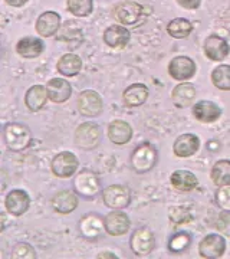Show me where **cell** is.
<instances>
[{
	"label": "cell",
	"instance_id": "1",
	"mask_svg": "<svg viewBox=\"0 0 230 259\" xmlns=\"http://www.w3.org/2000/svg\"><path fill=\"white\" fill-rule=\"evenodd\" d=\"M5 141L12 151H23L32 143V133L23 124L10 122L5 127Z\"/></svg>",
	"mask_w": 230,
	"mask_h": 259
},
{
	"label": "cell",
	"instance_id": "2",
	"mask_svg": "<svg viewBox=\"0 0 230 259\" xmlns=\"http://www.w3.org/2000/svg\"><path fill=\"white\" fill-rule=\"evenodd\" d=\"M157 160H158V153L156 147L150 143H144L134 150L131 156V166L137 173L144 175L154 168Z\"/></svg>",
	"mask_w": 230,
	"mask_h": 259
},
{
	"label": "cell",
	"instance_id": "3",
	"mask_svg": "<svg viewBox=\"0 0 230 259\" xmlns=\"http://www.w3.org/2000/svg\"><path fill=\"white\" fill-rule=\"evenodd\" d=\"M102 200L107 207L112 210H120L127 207L131 202V190L128 186L111 185L104 189Z\"/></svg>",
	"mask_w": 230,
	"mask_h": 259
},
{
	"label": "cell",
	"instance_id": "4",
	"mask_svg": "<svg viewBox=\"0 0 230 259\" xmlns=\"http://www.w3.org/2000/svg\"><path fill=\"white\" fill-rule=\"evenodd\" d=\"M101 130L95 122H82L75 131V144L82 150H94L100 144Z\"/></svg>",
	"mask_w": 230,
	"mask_h": 259
},
{
	"label": "cell",
	"instance_id": "5",
	"mask_svg": "<svg viewBox=\"0 0 230 259\" xmlns=\"http://www.w3.org/2000/svg\"><path fill=\"white\" fill-rule=\"evenodd\" d=\"M78 167H79L78 157L71 151L58 153L52 160V163H51L52 173L56 177H61V179H68V177L74 176V173H76Z\"/></svg>",
	"mask_w": 230,
	"mask_h": 259
},
{
	"label": "cell",
	"instance_id": "6",
	"mask_svg": "<svg viewBox=\"0 0 230 259\" xmlns=\"http://www.w3.org/2000/svg\"><path fill=\"white\" fill-rule=\"evenodd\" d=\"M78 110L83 117H100L104 111V102L101 95L92 90H86L78 97Z\"/></svg>",
	"mask_w": 230,
	"mask_h": 259
},
{
	"label": "cell",
	"instance_id": "7",
	"mask_svg": "<svg viewBox=\"0 0 230 259\" xmlns=\"http://www.w3.org/2000/svg\"><path fill=\"white\" fill-rule=\"evenodd\" d=\"M196 71V62L189 56H175L168 64V74L175 81H187L193 78Z\"/></svg>",
	"mask_w": 230,
	"mask_h": 259
},
{
	"label": "cell",
	"instance_id": "8",
	"mask_svg": "<svg viewBox=\"0 0 230 259\" xmlns=\"http://www.w3.org/2000/svg\"><path fill=\"white\" fill-rule=\"evenodd\" d=\"M129 245L137 256H147L156 246V238L150 229L141 228L132 233V236L129 239Z\"/></svg>",
	"mask_w": 230,
	"mask_h": 259
},
{
	"label": "cell",
	"instance_id": "9",
	"mask_svg": "<svg viewBox=\"0 0 230 259\" xmlns=\"http://www.w3.org/2000/svg\"><path fill=\"white\" fill-rule=\"evenodd\" d=\"M224 250H226V241L217 233H210L204 236L199 245V253L204 259L221 258Z\"/></svg>",
	"mask_w": 230,
	"mask_h": 259
},
{
	"label": "cell",
	"instance_id": "10",
	"mask_svg": "<svg viewBox=\"0 0 230 259\" xmlns=\"http://www.w3.org/2000/svg\"><path fill=\"white\" fill-rule=\"evenodd\" d=\"M74 187L75 192L83 197H94L100 193L101 183L95 173H92L89 170H83L75 177Z\"/></svg>",
	"mask_w": 230,
	"mask_h": 259
},
{
	"label": "cell",
	"instance_id": "11",
	"mask_svg": "<svg viewBox=\"0 0 230 259\" xmlns=\"http://www.w3.org/2000/svg\"><path fill=\"white\" fill-rule=\"evenodd\" d=\"M144 13V8L137 2H122L115 6L114 16L122 25H135Z\"/></svg>",
	"mask_w": 230,
	"mask_h": 259
},
{
	"label": "cell",
	"instance_id": "12",
	"mask_svg": "<svg viewBox=\"0 0 230 259\" xmlns=\"http://www.w3.org/2000/svg\"><path fill=\"white\" fill-rule=\"evenodd\" d=\"M5 206L12 216H22L23 213L28 212L29 206H30V197L25 190L15 189L6 196Z\"/></svg>",
	"mask_w": 230,
	"mask_h": 259
},
{
	"label": "cell",
	"instance_id": "13",
	"mask_svg": "<svg viewBox=\"0 0 230 259\" xmlns=\"http://www.w3.org/2000/svg\"><path fill=\"white\" fill-rule=\"evenodd\" d=\"M204 54L212 61H223L230 54L229 44L219 35H210L204 40Z\"/></svg>",
	"mask_w": 230,
	"mask_h": 259
},
{
	"label": "cell",
	"instance_id": "14",
	"mask_svg": "<svg viewBox=\"0 0 230 259\" xmlns=\"http://www.w3.org/2000/svg\"><path fill=\"white\" fill-rule=\"evenodd\" d=\"M104 222H105V232L111 236H122L129 231V226H131L128 216L118 210L108 213Z\"/></svg>",
	"mask_w": 230,
	"mask_h": 259
},
{
	"label": "cell",
	"instance_id": "15",
	"mask_svg": "<svg viewBox=\"0 0 230 259\" xmlns=\"http://www.w3.org/2000/svg\"><path fill=\"white\" fill-rule=\"evenodd\" d=\"M49 100L55 104H64L72 95V87L64 78H52L46 83Z\"/></svg>",
	"mask_w": 230,
	"mask_h": 259
},
{
	"label": "cell",
	"instance_id": "16",
	"mask_svg": "<svg viewBox=\"0 0 230 259\" xmlns=\"http://www.w3.org/2000/svg\"><path fill=\"white\" fill-rule=\"evenodd\" d=\"M200 148V140L194 134H181L174 141L173 151L177 157H192Z\"/></svg>",
	"mask_w": 230,
	"mask_h": 259
},
{
	"label": "cell",
	"instance_id": "17",
	"mask_svg": "<svg viewBox=\"0 0 230 259\" xmlns=\"http://www.w3.org/2000/svg\"><path fill=\"white\" fill-rule=\"evenodd\" d=\"M193 115L196 120L204 124L216 122L221 117V110L217 104L212 101H199L194 104Z\"/></svg>",
	"mask_w": 230,
	"mask_h": 259
},
{
	"label": "cell",
	"instance_id": "18",
	"mask_svg": "<svg viewBox=\"0 0 230 259\" xmlns=\"http://www.w3.org/2000/svg\"><path fill=\"white\" fill-rule=\"evenodd\" d=\"M61 28V16L56 12H45L36 20V30L40 36L51 37Z\"/></svg>",
	"mask_w": 230,
	"mask_h": 259
},
{
	"label": "cell",
	"instance_id": "19",
	"mask_svg": "<svg viewBox=\"0 0 230 259\" xmlns=\"http://www.w3.org/2000/svg\"><path fill=\"white\" fill-rule=\"evenodd\" d=\"M196 87L190 82L178 83L171 93V100L174 102L177 108H186L189 105H192L196 100Z\"/></svg>",
	"mask_w": 230,
	"mask_h": 259
},
{
	"label": "cell",
	"instance_id": "20",
	"mask_svg": "<svg viewBox=\"0 0 230 259\" xmlns=\"http://www.w3.org/2000/svg\"><path fill=\"white\" fill-rule=\"evenodd\" d=\"M52 207L55 212L61 213V214L72 213L78 207V197L71 190H61L54 196Z\"/></svg>",
	"mask_w": 230,
	"mask_h": 259
},
{
	"label": "cell",
	"instance_id": "21",
	"mask_svg": "<svg viewBox=\"0 0 230 259\" xmlns=\"http://www.w3.org/2000/svg\"><path fill=\"white\" fill-rule=\"evenodd\" d=\"M132 137V128L128 122L122 120H115L108 125V139L111 143L117 146H124L127 144Z\"/></svg>",
	"mask_w": 230,
	"mask_h": 259
},
{
	"label": "cell",
	"instance_id": "22",
	"mask_svg": "<svg viewBox=\"0 0 230 259\" xmlns=\"http://www.w3.org/2000/svg\"><path fill=\"white\" fill-rule=\"evenodd\" d=\"M104 42L110 48H120L127 47L129 42V32L128 29L121 26V25H112L110 28L105 29L104 32Z\"/></svg>",
	"mask_w": 230,
	"mask_h": 259
},
{
	"label": "cell",
	"instance_id": "23",
	"mask_svg": "<svg viewBox=\"0 0 230 259\" xmlns=\"http://www.w3.org/2000/svg\"><path fill=\"white\" fill-rule=\"evenodd\" d=\"M79 229L85 238L94 239V238H98L102 232L105 231V222L101 216L91 213V214L83 216L82 221L79 223Z\"/></svg>",
	"mask_w": 230,
	"mask_h": 259
},
{
	"label": "cell",
	"instance_id": "24",
	"mask_svg": "<svg viewBox=\"0 0 230 259\" xmlns=\"http://www.w3.org/2000/svg\"><path fill=\"white\" fill-rule=\"evenodd\" d=\"M170 182L171 186L178 192H192L199 186L197 177L189 170H175L170 177Z\"/></svg>",
	"mask_w": 230,
	"mask_h": 259
},
{
	"label": "cell",
	"instance_id": "25",
	"mask_svg": "<svg viewBox=\"0 0 230 259\" xmlns=\"http://www.w3.org/2000/svg\"><path fill=\"white\" fill-rule=\"evenodd\" d=\"M16 52L22 58L26 59H35L43 52V42L37 37H23L20 39L16 45Z\"/></svg>",
	"mask_w": 230,
	"mask_h": 259
},
{
	"label": "cell",
	"instance_id": "26",
	"mask_svg": "<svg viewBox=\"0 0 230 259\" xmlns=\"http://www.w3.org/2000/svg\"><path fill=\"white\" fill-rule=\"evenodd\" d=\"M49 95L48 90L43 85H33L28 90V93L25 95V104L30 111H39L43 108V105L48 101Z\"/></svg>",
	"mask_w": 230,
	"mask_h": 259
},
{
	"label": "cell",
	"instance_id": "27",
	"mask_svg": "<svg viewBox=\"0 0 230 259\" xmlns=\"http://www.w3.org/2000/svg\"><path fill=\"white\" fill-rule=\"evenodd\" d=\"M148 98V88L144 83H132L122 94V100L127 107H140Z\"/></svg>",
	"mask_w": 230,
	"mask_h": 259
},
{
	"label": "cell",
	"instance_id": "28",
	"mask_svg": "<svg viewBox=\"0 0 230 259\" xmlns=\"http://www.w3.org/2000/svg\"><path fill=\"white\" fill-rule=\"evenodd\" d=\"M58 71L65 76H75L81 72L82 69V61L81 58L75 54H65L56 65Z\"/></svg>",
	"mask_w": 230,
	"mask_h": 259
},
{
	"label": "cell",
	"instance_id": "29",
	"mask_svg": "<svg viewBox=\"0 0 230 259\" xmlns=\"http://www.w3.org/2000/svg\"><path fill=\"white\" fill-rule=\"evenodd\" d=\"M213 183L216 186H229L230 185V160H219L214 163L210 171Z\"/></svg>",
	"mask_w": 230,
	"mask_h": 259
},
{
	"label": "cell",
	"instance_id": "30",
	"mask_svg": "<svg viewBox=\"0 0 230 259\" xmlns=\"http://www.w3.org/2000/svg\"><path fill=\"white\" fill-rule=\"evenodd\" d=\"M193 30V25L190 20L184 18H177L173 19L168 26H167V32L170 36L175 37V39H184L187 37Z\"/></svg>",
	"mask_w": 230,
	"mask_h": 259
},
{
	"label": "cell",
	"instance_id": "31",
	"mask_svg": "<svg viewBox=\"0 0 230 259\" xmlns=\"http://www.w3.org/2000/svg\"><path fill=\"white\" fill-rule=\"evenodd\" d=\"M212 82L221 91H230V65H219L212 72Z\"/></svg>",
	"mask_w": 230,
	"mask_h": 259
},
{
	"label": "cell",
	"instance_id": "32",
	"mask_svg": "<svg viewBox=\"0 0 230 259\" xmlns=\"http://www.w3.org/2000/svg\"><path fill=\"white\" fill-rule=\"evenodd\" d=\"M68 10L78 18H85L91 15L94 9V2L92 0H68L66 3Z\"/></svg>",
	"mask_w": 230,
	"mask_h": 259
},
{
	"label": "cell",
	"instance_id": "33",
	"mask_svg": "<svg viewBox=\"0 0 230 259\" xmlns=\"http://www.w3.org/2000/svg\"><path fill=\"white\" fill-rule=\"evenodd\" d=\"M190 242H192V238L187 232H178L168 242V249L173 253H180L190 246Z\"/></svg>",
	"mask_w": 230,
	"mask_h": 259
},
{
	"label": "cell",
	"instance_id": "34",
	"mask_svg": "<svg viewBox=\"0 0 230 259\" xmlns=\"http://www.w3.org/2000/svg\"><path fill=\"white\" fill-rule=\"evenodd\" d=\"M12 258L15 259H35L36 258V252L35 249L25 242L18 243L13 250H12Z\"/></svg>",
	"mask_w": 230,
	"mask_h": 259
},
{
	"label": "cell",
	"instance_id": "35",
	"mask_svg": "<svg viewBox=\"0 0 230 259\" xmlns=\"http://www.w3.org/2000/svg\"><path fill=\"white\" fill-rule=\"evenodd\" d=\"M216 203L219 204L223 210H230V185L221 186L216 192Z\"/></svg>",
	"mask_w": 230,
	"mask_h": 259
},
{
	"label": "cell",
	"instance_id": "36",
	"mask_svg": "<svg viewBox=\"0 0 230 259\" xmlns=\"http://www.w3.org/2000/svg\"><path fill=\"white\" fill-rule=\"evenodd\" d=\"M216 229L226 235L230 236V210H224L217 216V221H216Z\"/></svg>",
	"mask_w": 230,
	"mask_h": 259
},
{
	"label": "cell",
	"instance_id": "37",
	"mask_svg": "<svg viewBox=\"0 0 230 259\" xmlns=\"http://www.w3.org/2000/svg\"><path fill=\"white\" fill-rule=\"evenodd\" d=\"M170 221L171 223H184V222H190L192 221V216L187 213V210H184L183 207H174L171 212H170Z\"/></svg>",
	"mask_w": 230,
	"mask_h": 259
},
{
	"label": "cell",
	"instance_id": "38",
	"mask_svg": "<svg viewBox=\"0 0 230 259\" xmlns=\"http://www.w3.org/2000/svg\"><path fill=\"white\" fill-rule=\"evenodd\" d=\"M177 3L184 9L194 10L200 6V0H177Z\"/></svg>",
	"mask_w": 230,
	"mask_h": 259
},
{
	"label": "cell",
	"instance_id": "39",
	"mask_svg": "<svg viewBox=\"0 0 230 259\" xmlns=\"http://www.w3.org/2000/svg\"><path fill=\"white\" fill-rule=\"evenodd\" d=\"M26 2H28V0H6V3H8L9 6H13V8H20V6H23Z\"/></svg>",
	"mask_w": 230,
	"mask_h": 259
},
{
	"label": "cell",
	"instance_id": "40",
	"mask_svg": "<svg viewBox=\"0 0 230 259\" xmlns=\"http://www.w3.org/2000/svg\"><path fill=\"white\" fill-rule=\"evenodd\" d=\"M98 258H117V256L111 255V252H102L101 255H98Z\"/></svg>",
	"mask_w": 230,
	"mask_h": 259
}]
</instances>
